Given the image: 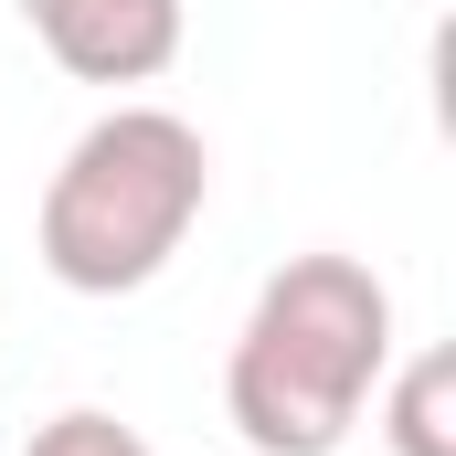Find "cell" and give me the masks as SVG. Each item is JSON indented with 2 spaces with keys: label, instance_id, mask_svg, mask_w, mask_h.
<instances>
[{
  "label": "cell",
  "instance_id": "6da1fadb",
  "mask_svg": "<svg viewBox=\"0 0 456 456\" xmlns=\"http://www.w3.org/2000/svg\"><path fill=\"white\" fill-rule=\"evenodd\" d=\"M393 371V287L361 255H287L224 361V414L255 456H340Z\"/></svg>",
  "mask_w": 456,
  "mask_h": 456
},
{
  "label": "cell",
  "instance_id": "7a4b0ae2",
  "mask_svg": "<svg viewBox=\"0 0 456 456\" xmlns=\"http://www.w3.org/2000/svg\"><path fill=\"white\" fill-rule=\"evenodd\" d=\"M213 202V149L181 107H107L43 181L32 255L75 297H138Z\"/></svg>",
  "mask_w": 456,
  "mask_h": 456
},
{
  "label": "cell",
  "instance_id": "3957f363",
  "mask_svg": "<svg viewBox=\"0 0 456 456\" xmlns=\"http://www.w3.org/2000/svg\"><path fill=\"white\" fill-rule=\"evenodd\" d=\"M32 43L75 86H159L181 64V0H21Z\"/></svg>",
  "mask_w": 456,
  "mask_h": 456
},
{
  "label": "cell",
  "instance_id": "277c9868",
  "mask_svg": "<svg viewBox=\"0 0 456 456\" xmlns=\"http://www.w3.org/2000/svg\"><path fill=\"white\" fill-rule=\"evenodd\" d=\"M393 456H456V350H414L403 371L371 382Z\"/></svg>",
  "mask_w": 456,
  "mask_h": 456
},
{
  "label": "cell",
  "instance_id": "5b68a950",
  "mask_svg": "<svg viewBox=\"0 0 456 456\" xmlns=\"http://www.w3.org/2000/svg\"><path fill=\"white\" fill-rule=\"evenodd\" d=\"M21 456H149V436L117 425V414H96V403H75V414L32 425V446H21Z\"/></svg>",
  "mask_w": 456,
  "mask_h": 456
}]
</instances>
